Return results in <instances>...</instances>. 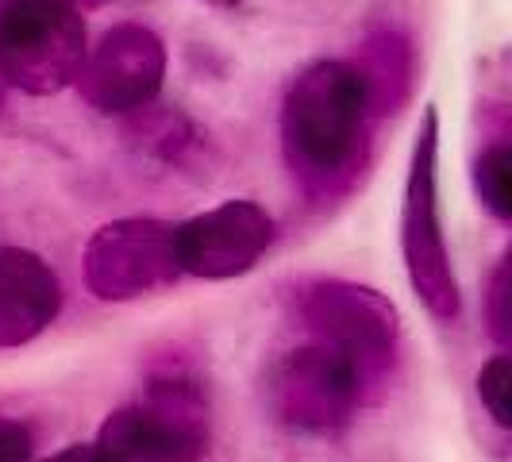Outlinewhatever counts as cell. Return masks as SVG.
Masks as SVG:
<instances>
[{"label":"cell","instance_id":"1","mask_svg":"<svg viewBox=\"0 0 512 462\" xmlns=\"http://www.w3.org/2000/svg\"><path fill=\"white\" fill-rule=\"evenodd\" d=\"M370 101L374 81L355 62L320 58L293 77L282 104V143L308 185H328L359 162Z\"/></svg>","mask_w":512,"mask_h":462},{"label":"cell","instance_id":"2","mask_svg":"<svg viewBox=\"0 0 512 462\" xmlns=\"http://www.w3.org/2000/svg\"><path fill=\"white\" fill-rule=\"evenodd\" d=\"M89 58L85 16L74 0L0 4V77L31 97L74 85Z\"/></svg>","mask_w":512,"mask_h":462},{"label":"cell","instance_id":"3","mask_svg":"<svg viewBox=\"0 0 512 462\" xmlns=\"http://www.w3.org/2000/svg\"><path fill=\"white\" fill-rule=\"evenodd\" d=\"M401 251H405V270L420 297V305L436 316L439 324L459 320L462 297L455 270H451V251L443 235V216H439V112L428 108L420 116V131L412 143L409 181H405V205H401Z\"/></svg>","mask_w":512,"mask_h":462},{"label":"cell","instance_id":"4","mask_svg":"<svg viewBox=\"0 0 512 462\" xmlns=\"http://www.w3.org/2000/svg\"><path fill=\"white\" fill-rule=\"evenodd\" d=\"M97 447L108 462H197L208 451V405L189 378H158L143 401L101 424Z\"/></svg>","mask_w":512,"mask_h":462},{"label":"cell","instance_id":"5","mask_svg":"<svg viewBox=\"0 0 512 462\" xmlns=\"http://www.w3.org/2000/svg\"><path fill=\"white\" fill-rule=\"evenodd\" d=\"M366 370L332 343H305L285 351L266 374V409L293 432H335L343 428L366 393Z\"/></svg>","mask_w":512,"mask_h":462},{"label":"cell","instance_id":"6","mask_svg":"<svg viewBox=\"0 0 512 462\" xmlns=\"http://www.w3.org/2000/svg\"><path fill=\"white\" fill-rule=\"evenodd\" d=\"M185 274L178 255V224L128 216L104 224L81 258V278L101 301H135L174 285Z\"/></svg>","mask_w":512,"mask_h":462},{"label":"cell","instance_id":"7","mask_svg":"<svg viewBox=\"0 0 512 462\" xmlns=\"http://www.w3.org/2000/svg\"><path fill=\"white\" fill-rule=\"evenodd\" d=\"M305 328L320 343H332L374 378L397 351V308L382 293L355 282H308L297 297Z\"/></svg>","mask_w":512,"mask_h":462},{"label":"cell","instance_id":"8","mask_svg":"<svg viewBox=\"0 0 512 462\" xmlns=\"http://www.w3.org/2000/svg\"><path fill=\"white\" fill-rule=\"evenodd\" d=\"M274 243V216L255 201H224L178 224L181 270L201 282H228L255 270Z\"/></svg>","mask_w":512,"mask_h":462},{"label":"cell","instance_id":"9","mask_svg":"<svg viewBox=\"0 0 512 462\" xmlns=\"http://www.w3.org/2000/svg\"><path fill=\"white\" fill-rule=\"evenodd\" d=\"M81 97L104 116L147 108L166 81V47L151 27L120 24L85 58Z\"/></svg>","mask_w":512,"mask_h":462},{"label":"cell","instance_id":"10","mask_svg":"<svg viewBox=\"0 0 512 462\" xmlns=\"http://www.w3.org/2000/svg\"><path fill=\"white\" fill-rule=\"evenodd\" d=\"M62 285L54 270L24 247H0V347H24L54 324Z\"/></svg>","mask_w":512,"mask_h":462},{"label":"cell","instance_id":"11","mask_svg":"<svg viewBox=\"0 0 512 462\" xmlns=\"http://www.w3.org/2000/svg\"><path fill=\"white\" fill-rule=\"evenodd\" d=\"M474 189L489 216L512 224V143H497L474 162Z\"/></svg>","mask_w":512,"mask_h":462},{"label":"cell","instance_id":"12","mask_svg":"<svg viewBox=\"0 0 512 462\" xmlns=\"http://www.w3.org/2000/svg\"><path fill=\"white\" fill-rule=\"evenodd\" d=\"M482 320H486V335L512 351V243L501 251L497 266L489 270L486 297H482Z\"/></svg>","mask_w":512,"mask_h":462},{"label":"cell","instance_id":"13","mask_svg":"<svg viewBox=\"0 0 512 462\" xmlns=\"http://www.w3.org/2000/svg\"><path fill=\"white\" fill-rule=\"evenodd\" d=\"M478 397H482V409L489 412V420L497 428L512 432V351L493 355L478 370Z\"/></svg>","mask_w":512,"mask_h":462},{"label":"cell","instance_id":"14","mask_svg":"<svg viewBox=\"0 0 512 462\" xmlns=\"http://www.w3.org/2000/svg\"><path fill=\"white\" fill-rule=\"evenodd\" d=\"M31 451H35V443L24 424L0 416V462H31Z\"/></svg>","mask_w":512,"mask_h":462},{"label":"cell","instance_id":"15","mask_svg":"<svg viewBox=\"0 0 512 462\" xmlns=\"http://www.w3.org/2000/svg\"><path fill=\"white\" fill-rule=\"evenodd\" d=\"M43 462H108V459L101 455L97 443H74V447H66V451H58V455H51V459Z\"/></svg>","mask_w":512,"mask_h":462},{"label":"cell","instance_id":"16","mask_svg":"<svg viewBox=\"0 0 512 462\" xmlns=\"http://www.w3.org/2000/svg\"><path fill=\"white\" fill-rule=\"evenodd\" d=\"M216 4H235V0H216Z\"/></svg>","mask_w":512,"mask_h":462},{"label":"cell","instance_id":"17","mask_svg":"<svg viewBox=\"0 0 512 462\" xmlns=\"http://www.w3.org/2000/svg\"><path fill=\"white\" fill-rule=\"evenodd\" d=\"M85 4H104V0H85Z\"/></svg>","mask_w":512,"mask_h":462}]
</instances>
